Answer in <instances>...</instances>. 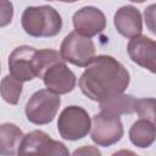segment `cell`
<instances>
[{
    "label": "cell",
    "mask_w": 156,
    "mask_h": 156,
    "mask_svg": "<svg viewBox=\"0 0 156 156\" xmlns=\"http://www.w3.org/2000/svg\"><path fill=\"white\" fill-rule=\"evenodd\" d=\"M129 1H132V2H144L146 0H129Z\"/></svg>",
    "instance_id": "obj_22"
},
{
    "label": "cell",
    "mask_w": 156,
    "mask_h": 156,
    "mask_svg": "<svg viewBox=\"0 0 156 156\" xmlns=\"http://www.w3.org/2000/svg\"><path fill=\"white\" fill-rule=\"evenodd\" d=\"M129 58L138 66L156 74V41L146 35L132 38L127 45Z\"/></svg>",
    "instance_id": "obj_10"
},
{
    "label": "cell",
    "mask_w": 156,
    "mask_h": 156,
    "mask_svg": "<svg viewBox=\"0 0 156 156\" xmlns=\"http://www.w3.org/2000/svg\"><path fill=\"white\" fill-rule=\"evenodd\" d=\"M22 89H23V82L17 79L11 73L9 76H5L1 80V87H0L1 98L4 99L5 102L10 105H17L22 95Z\"/></svg>",
    "instance_id": "obj_16"
},
{
    "label": "cell",
    "mask_w": 156,
    "mask_h": 156,
    "mask_svg": "<svg viewBox=\"0 0 156 156\" xmlns=\"http://www.w3.org/2000/svg\"><path fill=\"white\" fill-rule=\"evenodd\" d=\"M95 154V155H100V151L98 149H94L93 146H84L83 149H79V150H76L73 152V155H78V154Z\"/></svg>",
    "instance_id": "obj_20"
},
{
    "label": "cell",
    "mask_w": 156,
    "mask_h": 156,
    "mask_svg": "<svg viewBox=\"0 0 156 156\" xmlns=\"http://www.w3.org/2000/svg\"><path fill=\"white\" fill-rule=\"evenodd\" d=\"M27 154L67 156L69 155V151L63 143L51 139L43 130H32L30 133L24 135L18 151V155Z\"/></svg>",
    "instance_id": "obj_7"
},
{
    "label": "cell",
    "mask_w": 156,
    "mask_h": 156,
    "mask_svg": "<svg viewBox=\"0 0 156 156\" xmlns=\"http://www.w3.org/2000/svg\"><path fill=\"white\" fill-rule=\"evenodd\" d=\"M1 27H5L12 21L13 7L9 0H1Z\"/></svg>",
    "instance_id": "obj_19"
},
{
    "label": "cell",
    "mask_w": 156,
    "mask_h": 156,
    "mask_svg": "<svg viewBox=\"0 0 156 156\" xmlns=\"http://www.w3.org/2000/svg\"><path fill=\"white\" fill-rule=\"evenodd\" d=\"M135 101L136 99L132 95L121 93L112 95L102 101H100V110L121 116V115H130L135 112Z\"/></svg>",
    "instance_id": "obj_15"
},
{
    "label": "cell",
    "mask_w": 156,
    "mask_h": 156,
    "mask_svg": "<svg viewBox=\"0 0 156 156\" xmlns=\"http://www.w3.org/2000/svg\"><path fill=\"white\" fill-rule=\"evenodd\" d=\"M56 1H61V2H68V4H72V2H76L78 0H56Z\"/></svg>",
    "instance_id": "obj_21"
},
{
    "label": "cell",
    "mask_w": 156,
    "mask_h": 156,
    "mask_svg": "<svg viewBox=\"0 0 156 156\" xmlns=\"http://www.w3.org/2000/svg\"><path fill=\"white\" fill-rule=\"evenodd\" d=\"M35 54L37 49L28 45L15 48L10 54L7 62L10 73L23 83L38 78L35 69Z\"/></svg>",
    "instance_id": "obj_8"
},
{
    "label": "cell",
    "mask_w": 156,
    "mask_h": 156,
    "mask_svg": "<svg viewBox=\"0 0 156 156\" xmlns=\"http://www.w3.org/2000/svg\"><path fill=\"white\" fill-rule=\"evenodd\" d=\"M61 105V98L58 94L46 89L35 91L26 104L27 119L37 126L49 124L56 117L58 107Z\"/></svg>",
    "instance_id": "obj_3"
},
{
    "label": "cell",
    "mask_w": 156,
    "mask_h": 156,
    "mask_svg": "<svg viewBox=\"0 0 156 156\" xmlns=\"http://www.w3.org/2000/svg\"><path fill=\"white\" fill-rule=\"evenodd\" d=\"M41 79L49 90L58 95L71 93L77 83L76 74L68 68L65 60L49 66L43 73Z\"/></svg>",
    "instance_id": "obj_9"
},
{
    "label": "cell",
    "mask_w": 156,
    "mask_h": 156,
    "mask_svg": "<svg viewBox=\"0 0 156 156\" xmlns=\"http://www.w3.org/2000/svg\"><path fill=\"white\" fill-rule=\"evenodd\" d=\"M144 20L146 28L156 35V4H151L144 10Z\"/></svg>",
    "instance_id": "obj_18"
},
{
    "label": "cell",
    "mask_w": 156,
    "mask_h": 156,
    "mask_svg": "<svg viewBox=\"0 0 156 156\" xmlns=\"http://www.w3.org/2000/svg\"><path fill=\"white\" fill-rule=\"evenodd\" d=\"M21 24L30 37L51 38L61 32L62 18L52 6H28L22 13Z\"/></svg>",
    "instance_id": "obj_2"
},
{
    "label": "cell",
    "mask_w": 156,
    "mask_h": 156,
    "mask_svg": "<svg viewBox=\"0 0 156 156\" xmlns=\"http://www.w3.org/2000/svg\"><path fill=\"white\" fill-rule=\"evenodd\" d=\"M57 130L61 138L65 140H80L91 130L90 116L80 106H67L61 111L58 116Z\"/></svg>",
    "instance_id": "obj_4"
},
{
    "label": "cell",
    "mask_w": 156,
    "mask_h": 156,
    "mask_svg": "<svg viewBox=\"0 0 156 156\" xmlns=\"http://www.w3.org/2000/svg\"><path fill=\"white\" fill-rule=\"evenodd\" d=\"M74 30L93 38L106 28V17L104 12L94 6H84L79 9L72 18Z\"/></svg>",
    "instance_id": "obj_11"
},
{
    "label": "cell",
    "mask_w": 156,
    "mask_h": 156,
    "mask_svg": "<svg viewBox=\"0 0 156 156\" xmlns=\"http://www.w3.org/2000/svg\"><path fill=\"white\" fill-rule=\"evenodd\" d=\"M129 82L130 74L119 61L110 55H98L79 77L78 85L87 98L100 102L124 93Z\"/></svg>",
    "instance_id": "obj_1"
},
{
    "label": "cell",
    "mask_w": 156,
    "mask_h": 156,
    "mask_svg": "<svg viewBox=\"0 0 156 156\" xmlns=\"http://www.w3.org/2000/svg\"><path fill=\"white\" fill-rule=\"evenodd\" d=\"M60 54L66 62L78 67H87L95 57V45L91 38L73 30L63 38Z\"/></svg>",
    "instance_id": "obj_5"
},
{
    "label": "cell",
    "mask_w": 156,
    "mask_h": 156,
    "mask_svg": "<svg viewBox=\"0 0 156 156\" xmlns=\"http://www.w3.org/2000/svg\"><path fill=\"white\" fill-rule=\"evenodd\" d=\"M23 132L13 123H2L0 126V154L2 156L18 155Z\"/></svg>",
    "instance_id": "obj_13"
},
{
    "label": "cell",
    "mask_w": 156,
    "mask_h": 156,
    "mask_svg": "<svg viewBox=\"0 0 156 156\" xmlns=\"http://www.w3.org/2000/svg\"><path fill=\"white\" fill-rule=\"evenodd\" d=\"M129 140L139 149L151 146L156 140V126L146 119L139 118L129 129Z\"/></svg>",
    "instance_id": "obj_14"
},
{
    "label": "cell",
    "mask_w": 156,
    "mask_h": 156,
    "mask_svg": "<svg viewBox=\"0 0 156 156\" xmlns=\"http://www.w3.org/2000/svg\"><path fill=\"white\" fill-rule=\"evenodd\" d=\"M113 23L117 32L128 39L140 35L143 30L141 13L132 5L119 7L113 16Z\"/></svg>",
    "instance_id": "obj_12"
},
{
    "label": "cell",
    "mask_w": 156,
    "mask_h": 156,
    "mask_svg": "<svg viewBox=\"0 0 156 156\" xmlns=\"http://www.w3.org/2000/svg\"><path fill=\"white\" fill-rule=\"evenodd\" d=\"M48 1H54V0H48Z\"/></svg>",
    "instance_id": "obj_23"
},
{
    "label": "cell",
    "mask_w": 156,
    "mask_h": 156,
    "mask_svg": "<svg viewBox=\"0 0 156 156\" xmlns=\"http://www.w3.org/2000/svg\"><path fill=\"white\" fill-rule=\"evenodd\" d=\"M135 112L139 118L146 119L156 126V99L143 98L135 101Z\"/></svg>",
    "instance_id": "obj_17"
},
{
    "label": "cell",
    "mask_w": 156,
    "mask_h": 156,
    "mask_svg": "<svg viewBox=\"0 0 156 156\" xmlns=\"http://www.w3.org/2000/svg\"><path fill=\"white\" fill-rule=\"evenodd\" d=\"M124 129L119 116L101 111L93 116L90 138L98 146H111L123 136Z\"/></svg>",
    "instance_id": "obj_6"
}]
</instances>
